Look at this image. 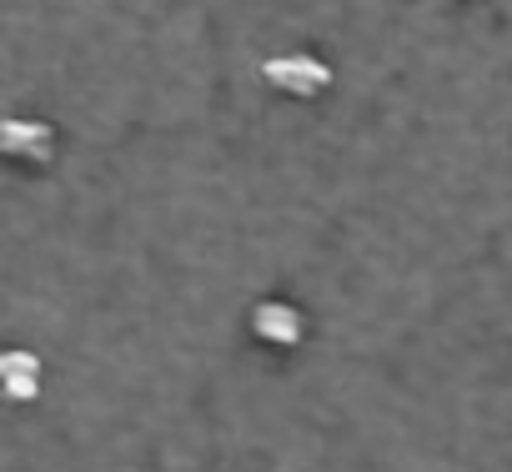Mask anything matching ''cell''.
Here are the masks:
<instances>
[{
  "label": "cell",
  "mask_w": 512,
  "mask_h": 472,
  "mask_svg": "<svg viewBox=\"0 0 512 472\" xmlns=\"http://www.w3.org/2000/svg\"><path fill=\"white\" fill-rule=\"evenodd\" d=\"M262 76H267L277 91H287V96H322V91L332 86V66H327L322 56H312V51L272 56V61L262 66Z\"/></svg>",
  "instance_id": "1"
},
{
  "label": "cell",
  "mask_w": 512,
  "mask_h": 472,
  "mask_svg": "<svg viewBox=\"0 0 512 472\" xmlns=\"http://www.w3.org/2000/svg\"><path fill=\"white\" fill-rule=\"evenodd\" d=\"M0 151H6L11 161H36V166H46L51 151H56V131H51L46 121L11 116V121H0Z\"/></svg>",
  "instance_id": "2"
},
{
  "label": "cell",
  "mask_w": 512,
  "mask_h": 472,
  "mask_svg": "<svg viewBox=\"0 0 512 472\" xmlns=\"http://www.w3.org/2000/svg\"><path fill=\"white\" fill-rule=\"evenodd\" d=\"M251 332L262 337V342H272V347H297L302 332H307V317L292 302H262V307L251 312Z\"/></svg>",
  "instance_id": "3"
},
{
  "label": "cell",
  "mask_w": 512,
  "mask_h": 472,
  "mask_svg": "<svg viewBox=\"0 0 512 472\" xmlns=\"http://www.w3.org/2000/svg\"><path fill=\"white\" fill-rule=\"evenodd\" d=\"M41 387V362L31 352H0V397L6 402H31Z\"/></svg>",
  "instance_id": "4"
}]
</instances>
